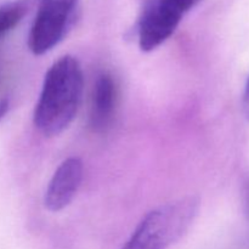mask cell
Masks as SVG:
<instances>
[{"instance_id": "cell-1", "label": "cell", "mask_w": 249, "mask_h": 249, "mask_svg": "<svg viewBox=\"0 0 249 249\" xmlns=\"http://www.w3.org/2000/svg\"><path fill=\"white\" fill-rule=\"evenodd\" d=\"M83 72L75 57L66 55L45 74L34 111V124L44 136H56L68 128L79 108Z\"/></svg>"}, {"instance_id": "cell-2", "label": "cell", "mask_w": 249, "mask_h": 249, "mask_svg": "<svg viewBox=\"0 0 249 249\" xmlns=\"http://www.w3.org/2000/svg\"><path fill=\"white\" fill-rule=\"evenodd\" d=\"M197 211V198L186 197L150 212L123 249H167L186 232Z\"/></svg>"}, {"instance_id": "cell-3", "label": "cell", "mask_w": 249, "mask_h": 249, "mask_svg": "<svg viewBox=\"0 0 249 249\" xmlns=\"http://www.w3.org/2000/svg\"><path fill=\"white\" fill-rule=\"evenodd\" d=\"M78 0H40L28 36V48L43 55L55 48L74 22Z\"/></svg>"}, {"instance_id": "cell-4", "label": "cell", "mask_w": 249, "mask_h": 249, "mask_svg": "<svg viewBox=\"0 0 249 249\" xmlns=\"http://www.w3.org/2000/svg\"><path fill=\"white\" fill-rule=\"evenodd\" d=\"M184 10L178 0H145L139 21V46L152 51L170 38L179 26Z\"/></svg>"}, {"instance_id": "cell-5", "label": "cell", "mask_w": 249, "mask_h": 249, "mask_svg": "<svg viewBox=\"0 0 249 249\" xmlns=\"http://www.w3.org/2000/svg\"><path fill=\"white\" fill-rule=\"evenodd\" d=\"M83 179V163L79 158L63 160L56 169L46 189L44 203L48 211L60 212L72 202Z\"/></svg>"}, {"instance_id": "cell-6", "label": "cell", "mask_w": 249, "mask_h": 249, "mask_svg": "<svg viewBox=\"0 0 249 249\" xmlns=\"http://www.w3.org/2000/svg\"><path fill=\"white\" fill-rule=\"evenodd\" d=\"M117 88L113 78L105 73L96 80L92 95L90 126L96 133L106 130L112 123L116 109Z\"/></svg>"}, {"instance_id": "cell-7", "label": "cell", "mask_w": 249, "mask_h": 249, "mask_svg": "<svg viewBox=\"0 0 249 249\" xmlns=\"http://www.w3.org/2000/svg\"><path fill=\"white\" fill-rule=\"evenodd\" d=\"M27 10L28 6L24 1L10 2L0 7V38L21 22Z\"/></svg>"}, {"instance_id": "cell-8", "label": "cell", "mask_w": 249, "mask_h": 249, "mask_svg": "<svg viewBox=\"0 0 249 249\" xmlns=\"http://www.w3.org/2000/svg\"><path fill=\"white\" fill-rule=\"evenodd\" d=\"M242 106H243V113H245L246 118L249 121V77L247 79V83H246L245 92H243Z\"/></svg>"}, {"instance_id": "cell-9", "label": "cell", "mask_w": 249, "mask_h": 249, "mask_svg": "<svg viewBox=\"0 0 249 249\" xmlns=\"http://www.w3.org/2000/svg\"><path fill=\"white\" fill-rule=\"evenodd\" d=\"M196 1L197 0H178V2H179V5L181 6V9L184 10V12L189 11V10L196 4Z\"/></svg>"}, {"instance_id": "cell-10", "label": "cell", "mask_w": 249, "mask_h": 249, "mask_svg": "<svg viewBox=\"0 0 249 249\" xmlns=\"http://www.w3.org/2000/svg\"><path fill=\"white\" fill-rule=\"evenodd\" d=\"M9 106H10L9 100L7 99L0 100V119H1L2 117L7 113V111H9Z\"/></svg>"}]
</instances>
